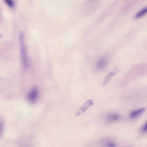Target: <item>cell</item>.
I'll return each mask as SVG.
<instances>
[{
    "mask_svg": "<svg viewBox=\"0 0 147 147\" xmlns=\"http://www.w3.org/2000/svg\"><path fill=\"white\" fill-rule=\"evenodd\" d=\"M38 90L36 88H32L28 94V99L29 101L32 103L35 102L38 97Z\"/></svg>",
    "mask_w": 147,
    "mask_h": 147,
    "instance_id": "2",
    "label": "cell"
},
{
    "mask_svg": "<svg viewBox=\"0 0 147 147\" xmlns=\"http://www.w3.org/2000/svg\"><path fill=\"white\" fill-rule=\"evenodd\" d=\"M5 1L7 5L10 7H13L14 4L13 1L9 0H7Z\"/></svg>",
    "mask_w": 147,
    "mask_h": 147,
    "instance_id": "9",
    "label": "cell"
},
{
    "mask_svg": "<svg viewBox=\"0 0 147 147\" xmlns=\"http://www.w3.org/2000/svg\"><path fill=\"white\" fill-rule=\"evenodd\" d=\"M107 147H115V144L113 142H108L107 144Z\"/></svg>",
    "mask_w": 147,
    "mask_h": 147,
    "instance_id": "10",
    "label": "cell"
},
{
    "mask_svg": "<svg viewBox=\"0 0 147 147\" xmlns=\"http://www.w3.org/2000/svg\"><path fill=\"white\" fill-rule=\"evenodd\" d=\"M94 104V102L92 100H88L86 101L80 107L76 113V115L78 116L85 112L88 109Z\"/></svg>",
    "mask_w": 147,
    "mask_h": 147,
    "instance_id": "3",
    "label": "cell"
},
{
    "mask_svg": "<svg viewBox=\"0 0 147 147\" xmlns=\"http://www.w3.org/2000/svg\"><path fill=\"white\" fill-rule=\"evenodd\" d=\"M142 130L144 131H147V122L144 126L142 128Z\"/></svg>",
    "mask_w": 147,
    "mask_h": 147,
    "instance_id": "11",
    "label": "cell"
},
{
    "mask_svg": "<svg viewBox=\"0 0 147 147\" xmlns=\"http://www.w3.org/2000/svg\"><path fill=\"white\" fill-rule=\"evenodd\" d=\"M147 13V6L141 9L134 16L135 18L138 19Z\"/></svg>",
    "mask_w": 147,
    "mask_h": 147,
    "instance_id": "8",
    "label": "cell"
},
{
    "mask_svg": "<svg viewBox=\"0 0 147 147\" xmlns=\"http://www.w3.org/2000/svg\"><path fill=\"white\" fill-rule=\"evenodd\" d=\"M145 109V108H143L132 111L130 113L129 116L132 118H136L140 115Z\"/></svg>",
    "mask_w": 147,
    "mask_h": 147,
    "instance_id": "5",
    "label": "cell"
},
{
    "mask_svg": "<svg viewBox=\"0 0 147 147\" xmlns=\"http://www.w3.org/2000/svg\"><path fill=\"white\" fill-rule=\"evenodd\" d=\"M107 118L109 122H111L118 120L119 118V116L117 114L109 113L107 114Z\"/></svg>",
    "mask_w": 147,
    "mask_h": 147,
    "instance_id": "6",
    "label": "cell"
},
{
    "mask_svg": "<svg viewBox=\"0 0 147 147\" xmlns=\"http://www.w3.org/2000/svg\"><path fill=\"white\" fill-rule=\"evenodd\" d=\"M117 72V69L115 68L110 71L106 76L103 81V84L104 85L107 84L112 77L114 76Z\"/></svg>",
    "mask_w": 147,
    "mask_h": 147,
    "instance_id": "4",
    "label": "cell"
},
{
    "mask_svg": "<svg viewBox=\"0 0 147 147\" xmlns=\"http://www.w3.org/2000/svg\"><path fill=\"white\" fill-rule=\"evenodd\" d=\"M107 61L103 59H100L98 61L96 65V68L98 70L104 68L107 64Z\"/></svg>",
    "mask_w": 147,
    "mask_h": 147,
    "instance_id": "7",
    "label": "cell"
},
{
    "mask_svg": "<svg viewBox=\"0 0 147 147\" xmlns=\"http://www.w3.org/2000/svg\"><path fill=\"white\" fill-rule=\"evenodd\" d=\"M19 40L23 64L24 66L26 67L28 65L27 59L24 44V35L22 32H20Z\"/></svg>",
    "mask_w": 147,
    "mask_h": 147,
    "instance_id": "1",
    "label": "cell"
}]
</instances>
